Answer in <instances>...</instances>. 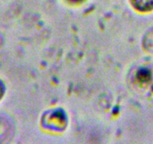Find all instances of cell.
<instances>
[{
    "label": "cell",
    "mask_w": 153,
    "mask_h": 144,
    "mask_svg": "<svg viewBox=\"0 0 153 144\" xmlns=\"http://www.w3.org/2000/svg\"><path fill=\"white\" fill-rule=\"evenodd\" d=\"M131 2L140 10H149L153 8V0H131Z\"/></svg>",
    "instance_id": "6da1fadb"
},
{
    "label": "cell",
    "mask_w": 153,
    "mask_h": 144,
    "mask_svg": "<svg viewBox=\"0 0 153 144\" xmlns=\"http://www.w3.org/2000/svg\"><path fill=\"white\" fill-rule=\"evenodd\" d=\"M1 88L0 86V97H1Z\"/></svg>",
    "instance_id": "7a4b0ae2"
}]
</instances>
